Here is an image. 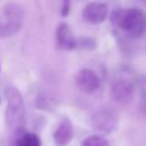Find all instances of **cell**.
<instances>
[{
    "label": "cell",
    "mask_w": 146,
    "mask_h": 146,
    "mask_svg": "<svg viewBox=\"0 0 146 146\" xmlns=\"http://www.w3.org/2000/svg\"><path fill=\"white\" fill-rule=\"evenodd\" d=\"M14 146H41V140L38 135L26 132L18 136Z\"/></svg>",
    "instance_id": "10"
},
{
    "label": "cell",
    "mask_w": 146,
    "mask_h": 146,
    "mask_svg": "<svg viewBox=\"0 0 146 146\" xmlns=\"http://www.w3.org/2000/svg\"><path fill=\"white\" fill-rule=\"evenodd\" d=\"M111 22L133 39L146 33V13L139 8L117 9L112 13Z\"/></svg>",
    "instance_id": "1"
},
{
    "label": "cell",
    "mask_w": 146,
    "mask_h": 146,
    "mask_svg": "<svg viewBox=\"0 0 146 146\" xmlns=\"http://www.w3.org/2000/svg\"><path fill=\"white\" fill-rule=\"evenodd\" d=\"M140 111L146 115V84L143 87L141 91H140Z\"/></svg>",
    "instance_id": "13"
},
{
    "label": "cell",
    "mask_w": 146,
    "mask_h": 146,
    "mask_svg": "<svg viewBox=\"0 0 146 146\" xmlns=\"http://www.w3.org/2000/svg\"><path fill=\"white\" fill-rule=\"evenodd\" d=\"M7 110H6V124L10 132L19 133L24 125V102L19 90L9 86L6 89Z\"/></svg>",
    "instance_id": "2"
},
{
    "label": "cell",
    "mask_w": 146,
    "mask_h": 146,
    "mask_svg": "<svg viewBox=\"0 0 146 146\" xmlns=\"http://www.w3.org/2000/svg\"><path fill=\"white\" fill-rule=\"evenodd\" d=\"M24 21V10L16 2H9L0 9V39L16 34Z\"/></svg>",
    "instance_id": "3"
},
{
    "label": "cell",
    "mask_w": 146,
    "mask_h": 146,
    "mask_svg": "<svg viewBox=\"0 0 146 146\" xmlns=\"http://www.w3.org/2000/svg\"><path fill=\"white\" fill-rule=\"evenodd\" d=\"M91 124L97 131L103 133H112L117 129L119 117L110 108H102L92 115Z\"/></svg>",
    "instance_id": "4"
},
{
    "label": "cell",
    "mask_w": 146,
    "mask_h": 146,
    "mask_svg": "<svg viewBox=\"0 0 146 146\" xmlns=\"http://www.w3.org/2000/svg\"><path fill=\"white\" fill-rule=\"evenodd\" d=\"M108 15V7L100 1H92L84 6L82 10V19L89 24H100Z\"/></svg>",
    "instance_id": "5"
},
{
    "label": "cell",
    "mask_w": 146,
    "mask_h": 146,
    "mask_svg": "<svg viewBox=\"0 0 146 146\" xmlns=\"http://www.w3.org/2000/svg\"><path fill=\"white\" fill-rule=\"evenodd\" d=\"M76 86L84 92H94L99 88L100 81L95 71L90 68H82L79 71L75 78Z\"/></svg>",
    "instance_id": "7"
},
{
    "label": "cell",
    "mask_w": 146,
    "mask_h": 146,
    "mask_svg": "<svg viewBox=\"0 0 146 146\" xmlns=\"http://www.w3.org/2000/svg\"><path fill=\"white\" fill-rule=\"evenodd\" d=\"M56 41H57L58 47L63 50H73L78 47L76 38L74 36L71 27L66 23H62L57 26Z\"/></svg>",
    "instance_id": "8"
},
{
    "label": "cell",
    "mask_w": 146,
    "mask_h": 146,
    "mask_svg": "<svg viewBox=\"0 0 146 146\" xmlns=\"http://www.w3.org/2000/svg\"><path fill=\"white\" fill-rule=\"evenodd\" d=\"M81 146H110V143L100 135H91L82 140Z\"/></svg>",
    "instance_id": "11"
},
{
    "label": "cell",
    "mask_w": 146,
    "mask_h": 146,
    "mask_svg": "<svg viewBox=\"0 0 146 146\" xmlns=\"http://www.w3.org/2000/svg\"><path fill=\"white\" fill-rule=\"evenodd\" d=\"M76 46H80L83 49H94L96 47V43L90 38H81L76 40Z\"/></svg>",
    "instance_id": "12"
},
{
    "label": "cell",
    "mask_w": 146,
    "mask_h": 146,
    "mask_svg": "<svg viewBox=\"0 0 146 146\" xmlns=\"http://www.w3.org/2000/svg\"><path fill=\"white\" fill-rule=\"evenodd\" d=\"M73 135H74L73 124L68 119L65 117L59 122L56 130L54 131V141L58 146H65L72 140Z\"/></svg>",
    "instance_id": "9"
},
{
    "label": "cell",
    "mask_w": 146,
    "mask_h": 146,
    "mask_svg": "<svg viewBox=\"0 0 146 146\" xmlns=\"http://www.w3.org/2000/svg\"><path fill=\"white\" fill-rule=\"evenodd\" d=\"M70 2L71 0H63V7H62V15L67 16L70 13Z\"/></svg>",
    "instance_id": "14"
},
{
    "label": "cell",
    "mask_w": 146,
    "mask_h": 146,
    "mask_svg": "<svg viewBox=\"0 0 146 146\" xmlns=\"http://www.w3.org/2000/svg\"><path fill=\"white\" fill-rule=\"evenodd\" d=\"M0 70H1V66H0Z\"/></svg>",
    "instance_id": "16"
},
{
    "label": "cell",
    "mask_w": 146,
    "mask_h": 146,
    "mask_svg": "<svg viewBox=\"0 0 146 146\" xmlns=\"http://www.w3.org/2000/svg\"><path fill=\"white\" fill-rule=\"evenodd\" d=\"M133 96L132 84L124 79L115 80L111 86V97L120 104H125L131 100Z\"/></svg>",
    "instance_id": "6"
},
{
    "label": "cell",
    "mask_w": 146,
    "mask_h": 146,
    "mask_svg": "<svg viewBox=\"0 0 146 146\" xmlns=\"http://www.w3.org/2000/svg\"><path fill=\"white\" fill-rule=\"evenodd\" d=\"M141 2H144V3H146V0H140Z\"/></svg>",
    "instance_id": "15"
}]
</instances>
